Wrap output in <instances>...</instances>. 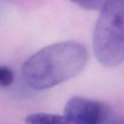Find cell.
Returning a JSON list of instances; mask_svg holds the SVG:
<instances>
[{
    "label": "cell",
    "instance_id": "1",
    "mask_svg": "<svg viewBox=\"0 0 124 124\" xmlns=\"http://www.w3.org/2000/svg\"><path fill=\"white\" fill-rule=\"evenodd\" d=\"M88 60L84 45L74 41L57 42L30 56L23 65L22 75L31 88L45 90L78 75Z\"/></svg>",
    "mask_w": 124,
    "mask_h": 124
},
{
    "label": "cell",
    "instance_id": "2",
    "mask_svg": "<svg viewBox=\"0 0 124 124\" xmlns=\"http://www.w3.org/2000/svg\"><path fill=\"white\" fill-rule=\"evenodd\" d=\"M93 47L104 67H116L124 61V0H107L95 25Z\"/></svg>",
    "mask_w": 124,
    "mask_h": 124
},
{
    "label": "cell",
    "instance_id": "3",
    "mask_svg": "<svg viewBox=\"0 0 124 124\" xmlns=\"http://www.w3.org/2000/svg\"><path fill=\"white\" fill-rule=\"evenodd\" d=\"M108 115L103 103L81 96L71 98L64 109V115L77 124H104Z\"/></svg>",
    "mask_w": 124,
    "mask_h": 124
},
{
    "label": "cell",
    "instance_id": "4",
    "mask_svg": "<svg viewBox=\"0 0 124 124\" xmlns=\"http://www.w3.org/2000/svg\"><path fill=\"white\" fill-rule=\"evenodd\" d=\"M26 124H77L67 117L44 112L34 113L26 118Z\"/></svg>",
    "mask_w": 124,
    "mask_h": 124
},
{
    "label": "cell",
    "instance_id": "5",
    "mask_svg": "<svg viewBox=\"0 0 124 124\" xmlns=\"http://www.w3.org/2000/svg\"><path fill=\"white\" fill-rule=\"evenodd\" d=\"M87 10H101L107 0H70Z\"/></svg>",
    "mask_w": 124,
    "mask_h": 124
},
{
    "label": "cell",
    "instance_id": "6",
    "mask_svg": "<svg viewBox=\"0 0 124 124\" xmlns=\"http://www.w3.org/2000/svg\"><path fill=\"white\" fill-rule=\"evenodd\" d=\"M14 73L10 67L0 65V85L3 87L11 85L14 81Z\"/></svg>",
    "mask_w": 124,
    "mask_h": 124
}]
</instances>
